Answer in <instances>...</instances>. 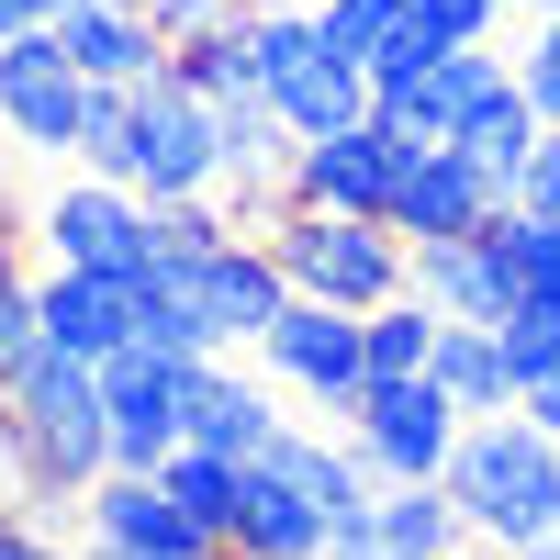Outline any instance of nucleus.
<instances>
[{"label":"nucleus","mask_w":560,"mask_h":560,"mask_svg":"<svg viewBox=\"0 0 560 560\" xmlns=\"http://www.w3.org/2000/svg\"><path fill=\"white\" fill-rule=\"evenodd\" d=\"M57 34H68V57L90 68V79H158L168 68V34H158V12L147 0H68L57 12Z\"/></svg>","instance_id":"nucleus-21"},{"label":"nucleus","mask_w":560,"mask_h":560,"mask_svg":"<svg viewBox=\"0 0 560 560\" xmlns=\"http://www.w3.org/2000/svg\"><path fill=\"white\" fill-rule=\"evenodd\" d=\"M57 12H68V0H0V45L34 34V23H57Z\"/></svg>","instance_id":"nucleus-39"},{"label":"nucleus","mask_w":560,"mask_h":560,"mask_svg":"<svg viewBox=\"0 0 560 560\" xmlns=\"http://www.w3.org/2000/svg\"><path fill=\"white\" fill-rule=\"evenodd\" d=\"M504 12H527V23H538V12H560V0H504Z\"/></svg>","instance_id":"nucleus-42"},{"label":"nucleus","mask_w":560,"mask_h":560,"mask_svg":"<svg viewBox=\"0 0 560 560\" xmlns=\"http://www.w3.org/2000/svg\"><path fill=\"white\" fill-rule=\"evenodd\" d=\"M448 493L459 516H471V538L493 549H527L560 527V438L538 427V415H482V427H459V459H448Z\"/></svg>","instance_id":"nucleus-3"},{"label":"nucleus","mask_w":560,"mask_h":560,"mask_svg":"<svg viewBox=\"0 0 560 560\" xmlns=\"http://www.w3.org/2000/svg\"><path fill=\"white\" fill-rule=\"evenodd\" d=\"M325 23H337V45H348V57H370V68H382L393 45L415 34V0H325Z\"/></svg>","instance_id":"nucleus-31"},{"label":"nucleus","mask_w":560,"mask_h":560,"mask_svg":"<svg viewBox=\"0 0 560 560\" xmlns=\"http://www.w3.org/2000/svg\"><path fill=\"white\" fill-rule=\"evenodd\" d=\"M147 269L168 280L179 303H191V325H202L213 348H258L269 325H280V303H292V269L269 258V236H258V224H236V236H224L213 258H147Z\"/></svg>","instance_id":"nucleus-7"},{"label":"nucleus","mask_w":560,"mask_h":560,"mask_svg":"<svg viewBox=\"0 0 560 560\" xmlns=\"http://www.w3.org/2000/svg\"><path fill=\"white\" fill-rule=\"evenodd\" d=\"M147 12H158V34H168V45H191V34H213V23L258 12V0H147Z\"/></svg>","instance_id":"nucleus-36"},{"label":"nucleus","mask_w":560,"mask_h":560,"mask_svg":"<svg viewBox=\"0 0 560 560\" xmlns=\"http://www.w3.org/2000/svg\"><path fill=\"white\" fill-rule=\"evenodd\" d=\"M269 471L292 482L303 504H325V516H359V504L382 493V471L359 459V438L337 427V415H325V427H314V415H292V427L269 438Z\"/></svg>","instance_id":"nucleus-19"},{"label":"nucleus","mask_w":560,"mask_h":560,"mask_svg":"<svg viewBox=\"0 0 560 560\" xmlns=\"http://www.w3.org/2000/svg\"><path fill=\"white\" fill-rule=\"evenodd\" d=\"M79 113H90V68L68 57L57 23H34L0 45V135H12L23 158H79Z\"/></svg>","instance_id":"nucleus-11"},{"label":"nucleus","mask_w":560,"mask_h":560,"mask_svg":"<svg viewBox=\"0 0 560 560\" xmlns=\"http://www.w3.org/2000/svg\"><path fill=\"white\" fill-rule=\"evenodd\" d=\"M79 538H113V549H147V560H213L202 516L168 493V471H102L79 493Z\"/></svg>","instance_id":"nucleus-15"},{"label":"nucleus","mask_w":560,"mask_h":560,"mask_svg":"<svg viewBox=\"0 0 560 560\" xmlns=\"http://www.w3.org/2000/svg\"><path fill=\"white\" fill-rule=\"evenodd\" d=\"M448 560H516V549H493V538H459V549H448Z\"/></svg>","instance_id":"nucleus-41"},{"label":"nucleus","mask_w":560,"mask_h":560,"mask_svg":"<svg viewBox=\"0 0 560 560\" xmlns=\"http://www.w3.org/2000/svg\"><path fill=\"white\" fill-rule=\"evenodd\" d=\"M415 292H427L448 325H504L527 303V280H516V258H504V224H482V236L415 247Z\"/></svg>","instance_id":"nucleus-18"},{"label":"nucleus","mask_w":560,"mask_h":560,"mask_svg":"<svg viewBox=\"0 0 560 560\" xmlns=\"http://www.w3.org/2000/svg\"><path fill=\"white\" fill-rule=\"evenodd\" d=\"M325 504H303L292 482L269 471V459H247V504H236V538H224V560H325Z\"/></svg>","instance_id":"nucleus-22"},{"label":"nucleus","mask_w":560,"mask_h":560,"mask_svg":"<svg viewBox=\"0 0 560 560\" xmlns=\"http://www.w3.org/2000/svg\"><path fill=\"white\" fill-rule=\"evenodd\" d=\"M224 236H236V202H224V191H191V202H147V247H158V258H213Z\"/></svg>","instance_id":"nucleus-29"},{"label":"nucleus","mask_w":560,"mask_h":560,"mask_svg":"<svg viewBox=\"0 0 560 560\" xmlns=\"http://www.w3.org/2000/svg\"><path fill=\"white\" fill-rule=\"evenodd\" d=\"M493 224H504V258H516L527 303H560V213H527V202H504Z\"/></svg>","instance_id":"nucleus-30"},{"label":"nucleus","mask_w":560,"mask_h":560,"mask_svg":"<svg viewBox=\"0 0 560 560\" xmlns=\"http://www.w3.org/2000/svg\"><path fill=\"white\" fill-rule=\"evenodd\" d=\"M23 236L45 247V269H124V280H147V191L113 168H68L57 191H45L23 213Z\"/></svg>","instance_id":"nucleus-6"},{"label":"nucleus","mask_w":560,"mask_h":560,"mask_svg":"<svg viewBox=\"0 0 560 560\" xmlns=\"http://www.w3.org/2000/svg\"><path fill=\"white\" fill-rule=\"evenodd\" d=\"M258 102L292 135L370 124V57H348L337 23L303 12V0H258Z\"/></svg>","instance_id":"nucleus-4"},{"label":"nucleus","mask_w":560,"mask_h":560,"mask_svg":"<svg viewBox=\"0 0 560 560\" xmlns=\"http://www.w3.org/2000/svg\"><path fill=\"white\" fill-rule=\"evenodd\" d=\"M280 404H292V393H280L258 359H247V370H236V348L191 359V438H202V448H224V459H269V438L292 427Z\"/></svg>","instance_id":"nucleus-17"},{"label":"nucleus","mask_w":560,"mask_h":560,"mask_svg":"<svg viewBox=\"0 0 560 560\" xmlns=\"http://www.w3.org/2000/svg\"><path fill=\"white\" fill-rule=\"evenodd\" d=\"M269 258L292 269L303 303H337V314H382L393 292H415V236L382 213H314V202H280L269 224Z\"/></svg>","instance_id":"nucleus-2"},{"label":"nucleus","mask_w":560,"mask_h":560,"mask_svg":"<svg viewBox=\"0 0 560 560\" xmlns=\"http://www.w3.org/2000/svg\"><path fill=\"white\" fill-rule=\"evenodd\" d=\"M168 68L191 79L202 102H247V90H258V12L213 23V34H191V45H168Z\"/></svg>","instance_id":"nucleus-26"},{"label":"nucleus","mask_w":560,"mask_h":560,"mask_svg":"<svg viewBox=\"0 0 560 560\" xmlns=\"http://www.w3.org/2000/svg\"><path fill=\"white\" fill-rule=\"evenodd\" d=\"M404 158H415V135H393L382 113H370V124H337V135H303V147H292V179H280V202H314V213H382V224H393Z\"/></svg>","instance_id":"nucleus-12"},{"label":"nucleus","mask_w":560,"mask_h":560,"mask_svg":"<svg viewBox=\"0 0 560 560\" xmlns=\"http://www.w3.org/2000/svg\"><path fill=\"white\" fill-rule=\"evenodd\" d=\"M516 202H527V213H560V124L527 147V168H516Z\"/></svg>","instance_id":"nucleus-37"},{"label":"nucleus","mask_w":560,"mask_h":560,"mask_svg":"<svg viewBox=\"0 0 560 560\" xmlns=\"http://www.w3.org/2000/svg\"><path fill=\"white\" fill-rule=\"evenodd\" d=\"M459 538H471V516L448 482H382L359 516L325 527V560H448Z\"/></svg>","instance_id":"nucleus-14"},{"label":"nucleus","mask_w":560,"mask_h":560,"mask_svg":"<svg viewBox=\"0 0 560 560\" xmlns=\"http://www.w3.org/2000/svg\"><path fill=\"white\" fill-rule=\"evenodd\" d=\"M45 269H23V247H12V213H0V382L45 348V292H34Z\"/></svg>","instance_id":"nucleus-28"},{"label":"nucleus","mask_w":560,"mask_h":560,"mask_svg":"<svg viewBox=\"0 0 560 560\" xmlns=\"http://www.w3.org/2000/svg\"><path fill=\"white\" fill-rule=\"evenodd\" d=\"M113 179H135L147 202L213 191V179H224V102H202L179 68L135 79V135H124V168H113Z\"/></svg>","instance_id":"nucleus-5"},{"label":"nucleus","mask_w":560,"mask_h":560,"mask_svg":"<svg viewBox=\"0 0 560 560\" xmlns=\"http://www.w3.org/2000/svg\"><path fill=\"white\" fill-rule=\"evenodd\" d=\"M527 415H538V427L560 438V370H549V382H527Z\"/></svg>","instance_id":"nucleus-40"},{"label":"nucleus","mask_w":560,"mask_h":560,"mask_svg":"<svg viewBox=\"0 0 560 560\" xmlns=\"http://www.w3.org/2000/svg\"><path fill=\"white\" fill-rule=\"evenodd\" d=\"M158 471H168V493L202 516V538H213V549L236 538V504H247V459H224V448H202V438H179V448L158 459Z\"/></svg>","instance_id":"nucleus-25"},{"label":"nucleus","mask_w":560,"mask_h":560,"mask_svg":"<svg viewBox=\"0 0 560 560\" xmlns=\"http://www.w3.org/2000/svg\"><path fill=\"white\" fill-rule=\"evenodd\" d=\"M459 415L448 393H438V370H404V382H370L359 393V415H348V438H359V459L382 482H448V459H459Z\"/></svg>","instance_id":"nucleus-10"},{"label":"nucleus","mask_w":560,"mask_h":560,"mask_svg":"<svg viewBox=\"0 0 560 560\" xmlns=\"http://www.w3.org/2000/svg\"><path fill=\"white\" fill-rule=\"evenodd\" d=\"M45 337L79 348V359H124L135 348V280L124 269H45Z\"/></svg>","instance_id":"nucleus-20"},{"label":"nucleus","mask_w":560,"mask_h":560,"mask_svg":"<svg viewBox=\"0 0 560 560\" xmlns=\"http://www.w3.org/2000/svg\"><path fill=\"white\" fill-rule=\"evenodd\" d=\"M0 404H12V427L34 448V493H23V516L45 527H79V493L113 471V404H102V359H79L45 337L12 382H0Z\"/></svg>","instance_id":"nucleus-1"},{"label":"nucleus","mask_w":560,"mask_h":560,"mask_svg":"<svg viewBox=\"0 0 560 560\" xmlns=\"http://www.w3.org/2000/svg\"><path fill=\"white\" fill-rule=\"evenodd\" d=\"M516 79H527V102H538V124H560V12H538V34H527V57H516Z\"/></svg>","instance_id":"nucleus-35"},{"label":"nucleus","mask_w":560,"mask_h":560,"mask_svg":"<svg viewBox=\"0 0 560 560\" xmlns=\"http://www.w3.org/2000/svg\"><path fill=\"white\" fill-rule=\"evenodd\" d=\"M493 337H504V359H516V382H549L560 370V303H516Z\"/></svg>","instance_id":"nucleus-33"},{"label":"nucleus","mask_w":560,"mask_h":560,"mask_svg":"<svg viewBox=\"0 0 560 560\" xmlns=\"http://www.w3.org/2000/svg\"><path fill=\"white\" fill-rule=\"evenodd\" d=\"M427 370H438V393L471 415V427H482V415H516V404H527V382H516V359H504L493 325H448Z\"/></svg>","instance_id":"nucleus-23"},{"label":"nucleus","mask_w":560,"mask_h":560,"mask_svg":"<svg viewBox=\"0 0 560 560\" xmlns=\"http://www.w3.org/2000/svg\"><path fill=\"white\" fill-rule=\"evenodd\" d=\"M538 135H549V124H538V102H527V79L504 68V79L482 90V102L459 113V135H448V147H471V158L504 179V202H516V168H527V147H538Z\"/></svg>","instance_id":"nucleus-24"},{"label":"nucleus","mask_w":560,"mask_h":560,"mask_svg":"<svg viewBox=\"0 0 560 560\" xmlns=\"http://www.w3.org/2000/svg\"><path fill=\"white\" fill-rule=\"evenodd\" d=\"M23 493H34V448L12 427V404H0V504H23Z\"/></svg>","instance_id":"nucleus-38"},{"label":"nucleus","mask_w":560,"mask_h":560,"mask_svg":"<svg viewBox=\"0 0 560 560\" xmlns=\"http://www.w3.org/2000/svg\"><path fill=\"white\" fill-rule=\"evenodd\" d=\"M303 12H325V0H303Z\"/></svg>","instance_id":"nucleus-43"},{"label":"nucleus","mask_w":560,"mask_h":560,"mask_svg":"<svg viewBox=\"0 0 560 560\" xmlns=\"http://www.w3.org/2000/svg\"><path fill=\"white\" fill-rule=\"evenodd\" d=\"M124 135H135V90L124 79H90V113H79V158L68 168H124Z\"/></svg>","instance_id":"nucleus-32"},{"label":"nucleus","mask_w":560,"mask_h":560,"mask_svg":"<svg viewBox=\"0 0 560 560\" xmlns=\"http://www.w3.org/2000/svg\"><path fill=\"white\" fill-rule=\"evenodd\" d=\"M247 359H258L292 404L337 415V427H348V415H359V393H370V325H359V314H337V303H303V292L280 303V325H269Z\"/></svg>","instance_id":"nucleus-9"},{"label":"nucleus","mask_w":560,"mask_h":560,"mask_svg":"<svg viewBox=\"0 0 560 560\" xmlns=\"http://www.w3.org/2000/svg\"><path fill=\"white\" fill-rule=\"evenodd\" d=\"M493 23H504V0H415L427 45H493Z\"/></svg>","instance_id":"nucleus-34"},{"label":"nucleus","mask_w":560,"mask_h":560,"mask_svg":"<svg viewBox=\"0 0 560 560\" xmlns=\"http://www.w3.org/2000/svg\"><path fill=\"white\" fill-rule=\"evenodd\" d=\"M359 325H370V382H404V370H427L438 337H448V314H438L427 292H393L382 314H359Z\"/></svg>","instance_id":"nucleus-27"},{"label":"nucleus","mask_w":560,"mask_h":560,"mask_svg":"<svg viewBox=\"0 0 560 560\" xmlns=\"http://www.w3.org/2000/svg\"><path fill=\"white\" fill-rule=\"evenodd\" d=\"M102 404H113V471H158L191 438V359L124 348V359H102Z\"/></svg>","instance_id":"nucleus-13"},{"label":"nucleus","mask_w":560,"mask_h":560,"mask_svg":"<svg viewBox=\"0 0 560 560\" xmlns=\"http://www.w3.org/2000/svg\"><path fill=\"white\" fill-rule=\"evenodd\" d=\"M504 68H516V57H493V45H427V34H404L393 57L370 68V113H382L393 135H415V147H448L459 113H471Z\"/></svg>","instance_id":"nucleus-8"},{"label":"nucleus","mask_w":560,"mask_h":560,"mask_svg":"<svg viewBox=\"0 0 560 560\" xmlns=\"http://www.w3.org/2000/svg\"><path fill=\"white\" fill-rule=\"evenodd\" d=\"M504 213V179L471 158V147H415L404 158V191H393V224L415 247H448V236H482Z\"/></svg>","instance_id":"nucleus-16"}]
</instances>
